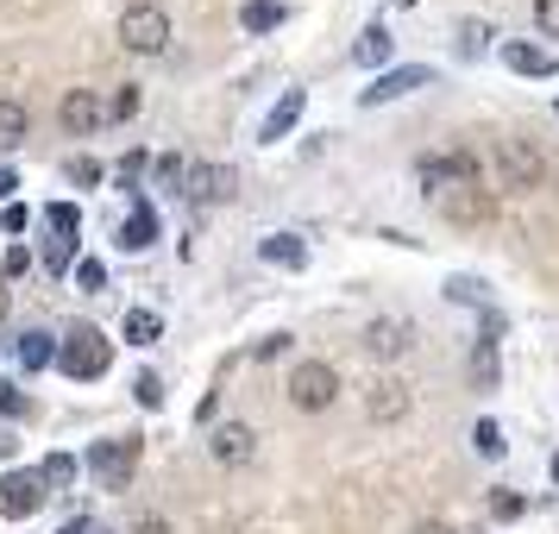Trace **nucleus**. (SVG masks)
<instances>
[{"mask_svg":"<svg viewBox=\"0 0 559 534\" xmlns=\"http://www.w3.org/2000/svg\"><path fill=\"white\" fill-rule=\"evenodd\" d=\"M26 408V396H20V383H7L0 378V415H20Z\"/></svg>","mask_w":559,"mask_h":534,"instance_id":"nucleus-36","label":"nucleus"},{"mask_svg":"<svg viewBox=\"0 0 559 534\" xmlns=\"http://www.w3.org/2000/svg\"><path fill=\"white\" fill-rule=\"evenodd\" d=\"M207 453L239 472V465H252V459H258V434L246 428V422H221V428L207 434Z\"/></svg>","mask_w":559,"mask_h":534,"instance_id":"nucleus-10","label":"nucleus"},{"mask_svg":"<svg viewBox=\"0 0 559 534\" xmlns=\"http://www.w3.org/2000/svg\"><path fill=\"white\" fill-rule=\"evenodd\" d=\"M76 283L88 289V296H95V289H107V264H102V258H82V264H76Z\"/></svg>","mask_w":559,"mask_h":534,"instance_id":"nucleus-30","label":"nucleus"},{"mask_svg":"<svg viewBox=\"0 0 559 534\" xmlns=\"http://www.w3.org/2000/svg\"><path fill=\"white\" fill-rule=\"evenodd\" d=\"M233 170L227 164H202V170H195V182H189V195H195V202H233Z\"/></svg>","mask_w":559,"mask_h":534,"instance_id":"nucleus-17","label":"nucleus"},{"mask_svg":"<svg viewBox=\"0 0 559 534\" xmlns=\"http://www.w3.org/2000/svg\"><path fill=\"white\" fill-rule=\"evenodd\" d=\"M408 534H453V522H440V515H428V522H415Z\"/></svg>","mask_w":559,"mask_h":534,"instance_id":"nucleus-41","label":"nucleus"},{"mask_svg":"<svg viewBox=\"0 0 559 534\" xmlns=\"http://www.w3.org/2000/svg\"><path fill=\"white\" fill-rule=\"evenodd\" d=\"M70 264H76V239H45V271H51V277H63Z\"/></svg>","mask_w":559,"mask_h":534,"instance_id":"nucleus-27","label":"nucleus"},{"mask_svg":"<svg viewBox=\"0 0 559 534\" xmlns=\"http://www.w3.org/2000/svg\"><path fill=\"white\" fill-rule=\"evenodd\" d=\"M82 465L95 472V484H102V490H127L132 472H139V440H132V434H120V440H95Z\"/></svg>","mask_w":559,"mask_h":534,"instance_id":"nucleus-5","label":"nucleus"},{"mask_svg":"<svg viewBox=\"0 0 559 534\" xmlns=\"http://www.w3.org/2000/svg\"><path fill=\"white\" fill-rule=\"evenodd\" d=\"M38 503H45V478H38V472H7V478H0V515H7V522H26Z\"/></svg>","mask_w":559,"mask_h":534,"instance_id":"nucleus-9","label":"nucleus"},{"mask_svg":"<svg viewBox=\"0 0 559 534\" xmlns=\"http://www.w3.org/2000/svg\"><path fill=\"white\" fill-rule=\"evenodd\" d=\"M38 478H45V490H63V484H76V459H70V453H51L45 465H38Z\"/></svg>","mask_w":559,"mask_h":534,"instance_id":"nucleus-26","label":"nucleus"},{"mask_svg":"<svg viewBox=\"0 0 559 534\" xmlns=\"http://www.w3.org/2000/svg\"><path fill=\"white\" fill-rule=\"evenodd\" d=\"M26 264H32V258L20 252V246H13V252H7V264H0V277H20V271H26Z\"/></svg>","mask_w":559,"mask_h":534,"instance_id":"nucleus-38","label":"nucleus"},{"mask_svg":"<svg viewBox=\"0 0 559 534\" xmlns=\"http://www.w3.org/2000/svg\"><path fill=\"white\" fill-rule=\"evenodd\" d=\"M20 365H26V371H45V365H57L51 333H20Z\"/></svg>","mask_w":559,"mask_h":534,"instance_id":"nucleus-23","label":"nucleus"},{"mask_svg":"<svg viewBox=\"0 0 559 534\" xmlns=\"http://www.w3.org/2000/svg\"><path fill=\"white\" fill-rule=\"evenodd\" d=\"M152 239H157V207L152 202H132L127 227H120V246H127V252H145Z\"/></svg>","mask_w":559,"mask_h":534,"instance_id":"nucleus-18","label":"nucleus"},{"mask_svg":"<svg viewBox=\"0 0 559 534\" xmlns=\"http://www.w3.org/2000/svg\"><path fill=\"white\" fill-rule=\"evenodd\" d=\"M484 38H490V26H478V20H472V26H465V51H484Z\"/></svg>","mask_w":559,"mask_h":534,"instance_id":"nucleus-40","label":"nucleus"},{"mask_svg":"<svg viewBox=\"0 0 559 534\" xmlns=\"http://www.w3.org/2000/svg\"><path fill=\"white\" fill-rule=\"evenodd\" d=\"M45 227H51V239H76V227H82L76 202H51L45 207Z\"/></svg>","mask_w":559,"mask_h":534,"instance_id":"nucleus-25","label":"nucleus"},{"mask_svg":"<svg viewBox=\"0 0 559 534\" xmlns=\"http://www.w3.org/2000/svg\"><path fill=\"white\" fill-rule=\"evenodd\" d=\"M522 497H515V490H497V497H490V515H497V522H515V515H522Z\"/></svg>","mask_w":559,"mask_h":534,"instance_id":"nucleus-32","label":"nucleus"},{"mask_svg":"<svg viewBox=\"0 0 559 534\" xmlns=\"http://www.w3.org/2000/svg\"><path fill=\"white\" fill-rule=\"evenodd\" d=\"M365 353H371V358H403L408 353V328H403V321H390V315L371 321V328H365Z\"/></svg>","mask_w":559,"mask_h":534,"instance_id":"nucleus-15","label":"nucleus"},{"mask_svg":"<svg viewBox=\"0 0 559 534\" xmlns=\"http://www.w3.org/2000/svg\"><path fill=\"white\" fill-rule=\"evenodd\" d=\"M120 45H127L132 57L170 51V13H164V7H152V0L127 7V13H120Z\"/></svg>","mask_w":559,"mask_h":534,"instance_id":"nucleus-3","label":"nucleus"},{"mask_svg":"<svg viewBox=\"0 0 559 534\" xmlns=\"http://www.w3.org/2000/svg\"><path fill=\"white\" fill-rule=\"evenodd\" d=\"M534 26L540 38H559V0H534Z\"/></svg>","mask_w":559,"mask_h":534,"instance_id":"nucleus-31","label":"nucleus"},{"mask_svg":"<svg viewBox=\"0 0 559 534\" xmlns=\"http://www.w3.org/2000/svg\"><path fill=\"white\" fill-rule=\"evenodd\" d=\"M107 365H114V346H107L102 328H70V340H57V371L76 383H95L107 378Z\"/></svg>","mask_w":559,"mask_h":534,"instance_id":"nucleus-1","label":"nucleus"},{"mask_svg":"<svg viewBox=\"0 0 559 534\" xmlns=\"http://www.w3.org/2000/svg\"><path fill=\"white\" fill-rule=\"evenodd\" d=\"M132 396H139V408H164V378L157 371H139L132 378Z\"/></svg>","mask_w":559,"mask_h":534,"instance_id":"nucleus-28","label":"nucleus"},{"mask_svg":"<svg viewBox=\"0 0 559 534\" xmlns=\"http://www.w3.org/2000/svg\"><path fill=\"white\" fill-rule=\"evenodd\" d=\"M13 189H20V177H13V170H0V202H13Z\"/></svg>","mask_w":559,"mask_h":534,"instance_id":"nucleus-43","label":"nucleus"},{"mask_svg":"<svg viewBox=\"0 0 559 534\" xmlns=\"http://www.w3.org/2000/svg\"><path fill=\"white\" fill-rule=\"evenodd\" d=\"M472 447H478L484 459H497L503 453V428H497V422H478V428H472Z\"/></svg>","mask_w":559,"mask_h":534,"instance_id":"nucleus-29","label":"nucleus"},{"mask_svg":"<svg viewBox=\"0 0 559 534\" xmlns=\"http://www.w3.org/2000/svg\"><path fill=\"white\" fill-rule=\"evenodd\" d=\"M433 70L428 63H408V70H383L371 88H358V102L365 107H383V102H403V95H415V88H428Z\"/></svg>","mask_w":559,"mask_h":534,"instance_id":"nucleus-8","label":"nucleus"},{"mask_svg":"<svg viewBox=\"0 0 559 534\" xmlns=\"http://www.w3.org/2000/svg\"><path fill=\"white\" fill-rule=\"evenodd\" d=\"M390 51H396V45H390V32H383V26H371V32L353 45V57L365 63V70H383V63H390Z\"/></svg>","mask_w":559,"mask_h":534,"instance_id":"nucleus-22","label":"nucleus"},{"mask_svg":"<svg viewBox=\"0 0 559 534\" xmlns=\"http://www.w3.org/2000/svg\"><path fill=\"white\" fill-rule=\"evenodd\" d=\"M333 396H340V371H333L328 358H302V365L289 371V403L302 408V415L333 408Z\"/></svg>","mask_w":559,"mask_h":534,"instance_id":"nucleus-4","label":"nucleus"},{"mask_svg":"<svg viewBox=\"0 0 559 534\" xmlns=\"http://www.w3.org/2000/svg\"><path fill=\"white\" fill-rule=\"evenodd\" d=\"M396 7H415V0H396Z\"/></svg>","mask_w":559,"mask_h":534,"instance_id":"nucleus-45","label":"nucleus"},{"mask_svg":"<svg viewBox=\"0 0 559 534\" xmlns=\"http://www.w3.org/2000/svg\"><path fill=\"white\" fill-rule=\"evenodd\" d=\"M120 340H127V346H157V340H164V321H157V308H127V321H120Z\"/></svg>","mask_w":559,"mask_h":534,"instance_id":"nucleus-19","label":"nucleus"},{"mask_svg":"<svg viewBox=\"0 0 559 534\" xmlns=\"http://www.w3.org/2000/svg\"><path fill=\"white\" fill-rule=\"evenodd\" d=\"M554 478H559V453H554Z\"/></svg>","mask_w":559,"mask_h":534,"instance_id":"nucleus-44","label":"nucleus"},{"mask_svg":"<svg viewBox=\"0 0 559 534\" xmlns=\"http://www.w3.org/2000/svg\"><path fill=\"white\" fill-rule=\"evenodd\" d=\"M26 132H32V114L20 102H7V95H0V152H20V145H26Z\"/></svg>","mask_w":559,"mask_h":534,"instance_id":"nucleus-20","label":"nucleus"},{"mask_svg":"<svg viewBox=\"0 0 559 534\" xmlns=\"http://www.w3.org/2000/svg\"><path fill=\"white\" fill-rule=\"evenodd\" d=\"M88 529H95L88 515H70V522H63V529H57V534H88Z\"/></svg>","mask_w":559,"mask_h":534,"instance_id":"nucleus-42","label":"nucleus"},{"mask_svg":"<svg viewBox=\"0 0 559 534\" xmlns=\"http://www.w3.org/2000/svg\"><path fill=\"white\" fill-rule=\"evenodd\" d=\"M88 534H107V529H88Z\"/></svg>","mask_w":559,"mask_h":534,"instance_id":"nucleus-46","label":"nucleus"},{"mask_svg":"<svg viewBox=\"0 0 559 534\" xmlns=\"http://www.w3.org/2000/svg\"><path fill=\"white\" fill-rule=\"evenodd\" d=\"M289 346V333H271V340H258V358H277Z\"/></svg>","mask_w":559,"mask_h":534,"instance_id":"nucleus-39","label":"nucleus"},{"mask_svg":"<svg viewBox=\"0 0 559 534\" xmlns=\"http://www.w3.org/2000/svg\"><path fill=\"white\" fill-rule=\"evenodd\" d=\"M132 534H170V522H164V515H139V522H132Z\"/></svg>","mask_w":559,"mask_h":534,"instance_id":"nucleus-37","label":"nucleus"},{"mask_svg":"<svg viewBox=\"0 0 559 534\" xmlns=\"http://www.w3.org/2000/svg\"><path fill=\"white\" fill-rule=\"evenodd\" d=\"M57 127L76 132V139L102 132L107 127V95H102V88H70V95L57 102Z\"/></svg>","mask_w":559,"mask_h":534,"instance_id":"nucleus-7","label":"nucleus"},{"mask_svg":"<svg viewBox=\"0 0 559 534\" xmlns=\"http://www.w3.org/2000/svg\"><path fill=\"white\" fill-rule=\"evenodd\" d=\"M258 258L277 264V271H308V246L296 239V233H271V239H258Z\"/></svg>","mask_w":559,"mask_h":534,"instance_id":"nucleus-14","label":"nucleus"},{"mask_svg":"<svg viewBox=\"0 0 559 534\" xmlns=\"http://www.w3.org/2000/svg\"><path fill=\"white\" fill-rule=\"evenodd\" d=\"M503 63H509V70H522V76H559V57L554 51H540V45H515V38L503 45Z\"/></svg>","mask_w":559,"mask_h":534,"instance_id":"nucleus-16","label":"nucleus"},{"mask_svg":"<svg viewBox=\"0 0 559 534\" xmlns=\"http://www.w3.org/2000/svg\"><path fill=\"white\" fill-rule=\"evenodd\" d=\"M0 227H7V233H26V227H32V207H26V202H7Z\"/></svg>","mask_w":559,"mask_h":534,"instance_id":"nucleus-34","label":"nucleus"},{"mask_svg":"<svg viewBox=\"0 0 559 534\" xmlns=\"http://www.w3.org/2000/svg\"><path fill=\"white\" fill-rule=\"evenodd\" d=\"M70 182L95 189V182H102V164H95V157H70Z\"/></svg>","mask_w":559,"mask_h":534,"instance_id":"nucleus-33","label":"nucleus"},{"mask_svg":"<svg viewBox=\"0 0 559 534\" xmlns=\"http://www.w3.org/2000/svg\"><path fill=\"white\" fill-rule=\"evenodd\" d=\"M415 177H421V189L440 202V195H453V189H465V182H478V157H472V152L421 157V164H415Z\"/></svg>","mask_w":559,"mask_h":534,"instance_id":"nucleus-6","label":"nucleus"},{"mask_svg":"<svg viewBox=\"0 0 559 534\" xmlns=\"http://www.w3.org/2000/svg\"><path fill=\"white\" fill-rule=\"evenodd\" d=\"M408 403H415V396H408L403 378H378L371 383V396H365V415H371L378 428H396V422L408 415Z\"/></svg>","mask_w":559,"mask_h":534,"instance_id":"nucleus-11","label":"nucleus"},{"mask_svg":"<svg viewBox=\"0 0 559 534\" xmlns=\"http://www.w3.org/2000/svg\"><path fill=\"white\" fill-rule=\"evenodd\" d=\"M283 20H289V7H277V0H246L239 7V26L246 32H277Z\"/></svg>","mask_w":559,"mask_h":534,"instance_id":"nucleus-21","label":"nucleus"},{"mask_svg":"<svg viewBox=\"0 0 559 534\" xmlns=\"http://www.w3.org/2000/svg\"><path fill=\"white\" fill-rule=\"evenodd\" d=\"M302 107H308V95H302V88H289V95H283V102L258 120V145H277V139H289V132H296V120H302Z\"/></svg>","mask_w":559,"mask_h":534,"instance_id":"nucleus-13","label":"nucleus"},{"mask_svg":"<svg viewBox=\"0 0 559 534\" xmlns=\"http://www.w3.org/2000/svg\"><path fill=\"white\" fill-rule=\"evenodd\" d=\"M497 378H503V371H497V340H478V353H472V383H478V390H497Z\"/></svg>","mask_w":559,"mask_h":534,"instance_id":"nucleus-24","label":"nucleus"},{"mask_svg":"<svg viewBox=\"0 0 559 534\" xmlns=\"http://www.w3.org/2000/svg\"><path fill=\"white\" fill-rule=\"evenodd\" d=\"M107 114H114V120H132V114H139V88H120V95H114V107H107Z\"/></svg>","mask_w":559,"mask_h":534,"instance_id":"nucleus-35","label":"nucleus"},{"mask_svg":"<svg viewBox=\"0 0 559 534\" xmlns=\"http://www.w3.org/2000/svg\"><path fill=\"white\" fill-rule=\"evenodd\" d=\"M497 177H503L509 195H528V189H540V182H547V157H540V145H534V139H522V132L497 139Z\"/></svg>","mask_w":559,"mask_h":534,"instance_id":"nucleus-2","label":"nucleus"},{"mask_svg":"<svg viewBox=\"0 0 559 534\" xmlns=\"http://www.w3.org/2000/svg\"><path fill=\"white\" fill-rule=\"evenodd\" d=\"M440 214L459 221V227H484V221H490V195H484V182H465V189H453V195H440Z\"/></svg>","mask_w":559,"mask_h":534,"instance_id":"nucleus-12","label":"nucleus"}]
</instances>
